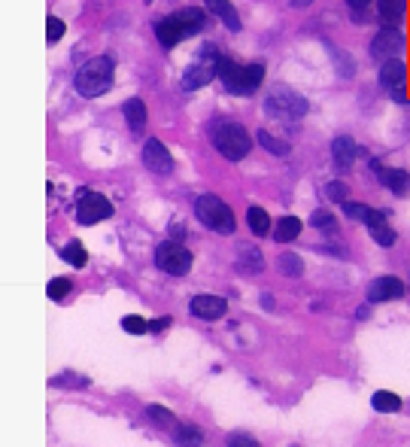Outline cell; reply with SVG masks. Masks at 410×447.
<instances>
[{
  "mask_svg": "<svg viewBox=\"0 0 410 447\" xmlns=\"http://www.w3.org/2000/svg\"><path fill=\"white\" fill-rule=\"evenodd\" d=\"M204 25H207V13L198 9V6H186V9H177V13L158 18V22H156V37H158L161 49H173L180 40L201 34Z\"/></svg>",
  "mask_w": 410,
  "mask_h": 447,
  "instance_id": "cell-1",
  "label": "cell"
},
{
  "mask_svg": "<svg viewBox=\"0 0 410 447\" xmlns=\"http://www.w3.org/2000/svg\"><path fill=\"white\" fill-rule=\"evenodd\" d=\"M112 74H116V64H112L110 55H95L88 58L86 64L76 70V91L82 98H100L112 88Z\"/></svg>",
  "mask_w": 410,
  "mask_h": 447,
  "instance_id": "cell-2",
  "label": "cell"
},
{
  "mask_svg": "<svg viewBox=\"0 0 410 447\" xmlns=\"http://www.w3.org/2000/svg\"><path fill=\"white\" fill-rule=\"evenodd\" d=\"M219 61H222L219 49L207 43L194 55V61H189L186 70H182V88L194 91V88H204L207 83H213V79H219Z\"/></svg>",
  "mask_w": 410,
  "mask_h": 447,
  "instance_id": "cell-3",
  "label": "cell"
},
{
  "mask_svg": "<svg viewBox=\"0 0 410 447\" xmlns=\"http://www.w3.org/2000/svg\"><path fill=\"white\" fill-rule=\"evenodd\" d=\"M194 216L201 219V226H207L210 231H219V235H231L238 228V219H234L231 207L216 195H201L194 201Z\"/></svg>",
  "mask_w": 410,
  "mask_h": 447,
  "instance_id": "cell-4",
  "label": "cell"
},
{
  "mask_svg": "<svg viewBox=\"0 0 410 447\" xmlns=\"http://www.w3.org/2000/svg\"><path fill=\"white\" fill-rule=\"evenodd\" d=\"M213 146L219 149L222 158L240 161V158L250 156L252 140H250V134H246L243 125H234V122H219L216 131H213Z\"/></svg>",
  "mask_w": 410,
  "mask_h": 447,
  "instance_id": "cell-5",
  "label": "cell"
},
{
  "mask_svg": "<svg viewBox=\"0 0 410 447\" xmlns=\"http://www.w3.org/2000/svg\"><path fill=\"white\" fill-rule=\"evenodd\" d=\"M264 110H268V116H274V119H292V122H295V119L307 116L310 104H307L301 95H295L292 88L274 86L271 95H268V100H264Z\"/></svg>",
  "mask_w": 410,
  "mask_h": 447,
  "instance_id": "cell-6",
  "label": "cell"
},
{
  "mask_svg": "<svg viewBox=\"0 0 410 447\" xmlns=\"http://www.w3.org/2000/svg\"><path fill=\"white\" fill-rule=\"evenodd\" d=\"M156 265L170 277H182L192 271V252L177 240H164L156 250Z\"/></svg>",
  "mask_w": 410,
  "mask_h": 447,
  "instance_id": "cell-7",
  "label": "cell"
},
{
  "mask_svg": "<svg viewBox=\"0 0 410 447\" xmlns=\"http://www.w3.org/2000/svg\"><path fill=\"white\" fill-rule=\"evenodd\" d=\"M407 49V37L398 30L395 25H386L380 34L374 37V43H371V55L377 61H386V58H398Z\"/></svg>",
  "mask_w": 410,
  "mask_h": 447,
  "instance_id": "cell-8",
  "label": "cell"
},
{
  "mask_svg": "<svg viewBox=\"0 0 410 447\" xmlns=\"http://www.w3.org/2000/svg\"><path fill=\"white\" fill-rule=\"evenodd\" d=\"M107 216H112V204L104 195H98V192H88V195L76 204L79 226H98V222H104Z\"/></svg>",
  "mask_w": 410,
  "mask_h": 447,
  "instance_id": "cell-9",
  "label": "cell"
},
{
  "mask_svg": "<svg viewBox=\"0 0 410 447\" xmlns=\"http://www.w3.org/2000/svg\"><path fill=\"white\" fill-rule=\"evenodd\" d=\"M143 165H146L152 174H170L173 170V156L168 152V146L161 144V140H146L143 144Z\"/></svg>",
  "mask_w": 410,
  "mask_h": 447,
  "instance_id": "cell-10",
  "label": "cell"
},
{
  "mask_svg": "<svg viewBox=\"0 0 410 447\" xmlns=\"http://www.w3.org/2000/svg\"><path fill=\"white\" fill-rule=\"evenodd\" d=\"M219 79H222V86L228 95H240V98H250V91H246V76H243V67L240 64H234L231 58H225L219 61Z\"/></svg>",
  "mask_w": 410,
  "mask_h": 447,
  "instance_id": "cell-11",
  "label": "cell"
},
{
  "mask_svg": "<svg viewBox=\"0 0 410 447\" xmlns=\"http://www.w3.org/2000/svg\"><path fill=\"white\" fill-rule=\"evenodd\" d=\"M404 296V283L392 277V274H386V277H377L371 286H368V301L371 304H380V301H395Z\"/></svg>",
  "mask_w": 410,
  "mask_h": 447,
  "instance_id": "cell-12",
  "label": "cell"
},
{
  "mask_svg": "<svg viewBox=\"0 0 410 447\" xmlns=\"http://www.w3.org/2000/svg\"><path fill=\"white\" fill-rule=\"evenodd\" d=\"M225 310H228V301L219 298V296H194L192 298V313L198 320H222Z\"/></svg>",
  "mask_w": 410,
  "mask_h": 447,
  "instance_id": "cell-13",
  "label": "cell"
},
{
  "mask_svg": "<svg viewBox=\"0 0 410 447\" xmlns=\"http://www.w3.org/2000/svg\"><path fill=\"white\" fill-rule=\"evenodd\" d=\"M374 170H377L380 182H383L389 192H392V195L404 198L407 192H410V174H407V170H402V168H380V165H374Z\"/></svg>",
  "mask_w": 410,
  "mask_h": 447,
  "instance_id": "cell-14",
  "label": "cell"
},
{
  "mask_svg": "<svg viewBox=\"0 0 410 447\" xmlns=\"http://www.w3.org/2000/svg\"><path fill=\"white\" fill-rule=\"evenodd\" d=\"M332 158H334V168L341 170H350L353 161L358 158V144L353 137H334L332 144Z\"/></svg>",
  "mask_w": 410,
  "mask_h": 447,
  "instance_id": "cell-15",
  "label": "cell"
},
{
  "mask_svg": "<svg viewBox=\"0 0 410 447\" xmlns=\"http://www.w3.org/2000/svg\"><path fill=\"white\" fill-rule=\"evenodd\" d=\"M404 83H407V64L398 58H386L380 67V86L395 91V88H404Z\"/></svg>",
  "mask_w": 410,
  "mask_h": 447,
  "instance_id": "cell-16",
  "label": "cell"
},
{
  "mask_svg": "<svg viewBox=\"0 0 410 447\" xmlns=\"http://www.w3.org/2000/svg\"><path fill=\"white\" fill-rule=\"evenodd\" d=\"M204 4H207V9H210V13L216 16L228 30H240V28H243V22H240V16H238V9H234L231 0H204Z\"/></svg>",
  "mask_w": 410,
  "mask_h": 447,
  "instance_id": "cell-17",
  "label": "cell"
},
{
  "mask_svg": "<svg viewBox=\"0 0 410 447\" xmlns=\"http://www.w3.org/2000/svg\"><path fill=\"white\" fill-rule=\"evenodd\" d=\"M122 116L128 119L131 131H143L146 128V119H149V110L140 98H131V100H125V107H122Z\"/></svg>",
  "mask_w": 410,
  "mask_h": 447,
  "instance_id": "cell-18",
  "label": "cell"
},
{
  "mask_svg": "<svg viewBox=\"0 0 410 447\" xmlns=\"http://www.w3.org/2000/svg\"><path fill=\"white\" fill-rule=\"evenodd\" d=\"M344 213L356 222H365V226H371L377 219H386L389 210H371L368 204H358V201H344Z\"/></svg>",
  "mask_w": 410,
  "mask_h": 447,
  "instance_id": "cell-19",
  "label": "cell"
},
{
  "mask_svg": "<svg viewBox=\"0 0 410 447\" xmlns=\"http://www.w3.org/2000/svg\"><path fill=\"white\" fill-rule=\"evenodd\" d=\"M238 268L243 274H259L264 268V259H262V252L255 250V247H240L238 250Z\"/></svg>",
  "mask_w": 410,
  "mask_h": 447,
  "instance_id": "cell-20",
  "label": "cell"
},
{
  "mask_svg": "<svg viewBox=\"0 0 410 447\" xmlns=\"http://www.w3.org/2000/svg\"><path fill=\"white\" fill-rule=\"evenodd\" d=\"M298 235H301V219L298 216H283L280 222H276V228H274V240H280V243L295 240Z\"/></svg>",
  "mask_w": 410,
  "mask_h": 447,
  "instance_id": "cell-21",
  "label": "cell"
},
{
  "mask_svg": "<svg viewBox=\"0 0 410 447\" xmlns=\"http://www.w3.org/2000/svg\"><path fill=\"white\" fill-rule=\"evenodd\" d=\"M246 222H250V228H252L255 238H264L271 231V216L262 207H250V210H246Z\"/></svg>",
  "mask_w": 410,
  "mask_h": 447,
  "instance_id": "cell-22",
  "label": "cell"
},
{
  "mask_svg": "<svg viewBox=\"0 0 410 447\" xmlns=\"http://www.w3.org/2000/svg\"><path fill=\"white\" fill-rule=\"evenodd\" d=\"M407 13V0H380V22L395 25Z\"/></svg>",
  "mask_w": 410,
  "mask_h": 447,
  "instance_id": "cell-23",
  "label": "cell"
},
{
  "mask_svg": "<svg viewBox=\"0 0 410 447\" xmlns=\"http://www.w3.org/2000/svg\"><path fill=\"white\" fill-rule=\"evenodd\" d=\"M371 405H374V411H383V414L402 411V399H398L395 393H383V390L371 395Z\"/></svg>",
  "mask_w": 410,
  "mask_h": 447,
  "instance_id": "cell-24",
  "label": "cell"
},
{
  "mask_svg": "<svg viewBox=\"0 0 410 447\" xmlns=\"http://www.w3.org/2000/svg\"><path fill=\"white\" fill-rule=\"evenodd\" d=\"M61 259L64 262H70L74 268H86V262H88V256H86V250H82V243H76V240H70L64 250H61Z\"/></svg>",
  "mask_w": 410,
  "mask_h": 447,
  "instance_id": "cell-25",
  "label": "cell"
},
{
  "mask_svg": "<svg viewBox=\"0 0 410 447\" xmlns=\"http://www.w3.org/2000/svg\"><path fill=\"white\" fill-rule=\"evenodd\" d=\"M368 228H371V235H374V240L380 243V247H392V243H395V231L386 226V219H377Z\"/></svg>",
  "mask_w": 410,
  "mask_h": 447,
  "instance_id": "cell-26",
  "label": "cell"
},
{
  "mask_svg": "<svg viewBox=\"0 0 410 447\" xmlns=\"http://www.w3.org/2000/svg\"><path fill=\"white\" fill-rule=\"evenodd\" d=\"M280 271L289 274V277H301V274H304L301 256H295V252H283V256H280Z\"/></svg>",
  "mask_w": 410,
  "mask_h": 447,
  "instance_id": "cell-27",
  "label": "cell"
},
{
  "mask_svg": "<svg viewBox=\"0 0 410 447\" xmlns=\"http://www.w3.org/2000/svg\"><path fill=\"white\" fill-rule=\"evenodd\" d=\"M259 144L268 149V152H274V156H289V144H283V140H276L271 131H259Z\"/></svg>",
  "mask_w": 410,
  "mask_h": 447,
  "instance_id": "cell-28",
  "label": "cell"
},
{
  "mask_svg": "<svg viewBox=\"0 0 410 447\" xmlns=\"http://www.w3.org/2000/svg\"><path fill=\"white\" fill-rule=\"evenodd\" d=\"M70 289H74V283H70L67 277H55V280H49V298L52 301H61V298H67L70 296Z\"/></svg>",
  "mask_w": 410,
  "mask_h": 447,
  "instance_id": "cell-29",
  "label": "cell"
},
{
  "mask_svg": "<svg viewBox=\"0 0 410 447\" xmlns=\"http://www.w3.org/2000/svg\"><path fill=\"white\" fill-rule=\"evenodd\" d=\"M149 420L156 426H177V420H173V414L168 408H161V405H149Z\"/></svg>",
  "mask_w": 410,
  "mask_h": 447,
  "instance_id": "cell-30",
  "label": "cell"
},
{
  "mask_svg": "<svg viewBox=\"0 0 410 447\" xmlns=\"http://www.w3.org/2000/svg\"><path fill=\"white\" fill-rule=\"evenodd\" d=\"M61 37H64V22H61L58 16H49L46 18V40L49 43H58Z\"/></svg>",
  "mask_w": 410,
  "mask_h": 447,
  "instance_id": "cell-31",
  "label": "cell"
},
{
  "mask_svg": "<svg viewBox=\"0 0 410 447\" xmlns=\"http://www.w3.org/2000/svg\"><path fill=\"white\" fill-rule=\"evenodd\" d=\"M122 329L131 332V335H143V332H149V323L143 317H125L122 320Z\"/></svg>",
  "mask_w": 410,
  "mask_h": 447,
  "instance_id": "cell-32",
  "label": "cell"
},
{
  "mask_svg": "<svg viewBox=\"0 0 410 447\" xmlns=\"http://www.w3.org/2000/svg\"><path fill=\"white\" fill-rule=\"evenodd\" d=\"M310 222H313L316 228H325V231H332V228H334V216H332L328 210H316L313 216H310Z\"/></svg>",
  "mask_w": 410,
  "mask_h": 447,
  "instance_id": "cell-33",
  "label": "cell"
},
{
  "mask_svg": "<svg viewBox=\"0 0 410 447\" xmlns=\"http://www.w3.org/2000/svg\"><path fill=\"white\" fill-rule=\"evenodd\" d=\"M346 192H350V189H346V182H328V186H325V195L332 201H341V204L346 201Z\"/></svg>",
  "mask_w": 410,
  "mask_h": 447,
  "instance_id": "cell-34",
  "label": "cell"
},
{
  "mask_svg": "<svg viewBox=\"0 0 410 447\" xmlns=\"http://www.w3.org/2000/svg\"><path fill=\"white\" fill-rule=\"evenodd\" d=\"M177 444H201V435H198V429H180V435H177Z\"/></svg>",
  "mask_w": 410,
  "mask_h": 447,
  "instance_id": "cell-35",
  "label": "cell"
},
{
  "mask_svg": "<svg viewBox=\"0 0 410 447\" xmlns=\"http://www.w3.org/2000/svg\"><path fill=\"white\" fill-rule=\"evenodd\" d=\"M228 444H231V447H238V444H243V447H255V441H252V439H246V435H231Z\"/></svg>",
  "mask_w": 410,
  "mask_h": 447,
  "instance_id": "cell-36",
  "label": "cell"
},
{
  "mask_svg": "<svg viewBox=\"0 0 410 447\" xmlns=\"http://www.w3.org/2000/svg\"><path fill=\"white\" fill-rule=\"evenodd\" d=\"M168 326H170V320L164 317V320H156V323H149V332H164Z\"/></svg>",
  "mask_w": 410,
  "mask_h": 447,
  "instance_id": "cell-37",
  "label": "cell"
},
{
  "mask_svg": "<svg viewBox=\"0 0 410 447\" xmlns=\"http://www.w3.org/2000/svg\"><path fill=\"white\" fill-rule=\"evenodd\" d=\"M346 4H350L353 13H362V9H365L368 4H371V0H346Z\"/></svg>",
  "mask_w": 410,
  "mask_h": 447,
  "instance_id": "cell-38",
  "label": "cell"
},
{
  "mask_svg": "<svg viewBox=\"0 0 410 447\" xmlns=\"http://www.w3.org/2000/svg\"><path fill=\"white\" fill-rule=\"evenodd\" d=\"M392 98L398 100V104H407V95H404V88H395V91H392Z\"/></svg>",
  "mask_w": 410,
  "mask_h": 447,
  "instance_id": "cell-39",
  "label": "cell"
},
{
  "mask_svg": "<svg viewBox=\"0 0 410 447\" xmlns=\"http://www.w3.org/2000/svg\"><path fill=\"white\" fill-rule=\"evenodd\" d=\"M289 4H292L295 9H304V6H310V4H313V0H289Z\"/></svg>",
  "mask_w": 410,
  "mask_h": 447,
  "instance_id": "cell-40",
  "label": "cell"
}]
</instances>
